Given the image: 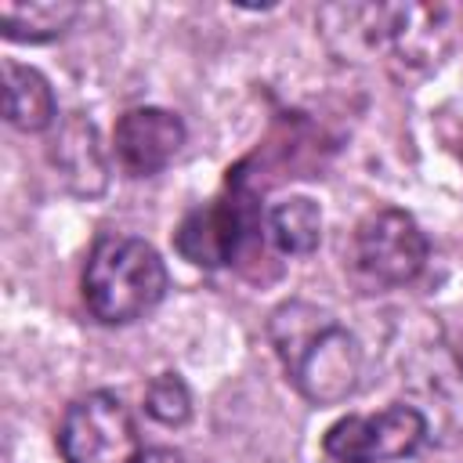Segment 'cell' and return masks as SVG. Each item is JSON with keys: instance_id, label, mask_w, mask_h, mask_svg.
Returning a JSON list of instances; mask_svg holds the SVG:
<instances>
[{"instance_id": "8fae6325", "label": "cell", "mask_w": 463, "mask_h": 463, "mask_svg": "<svg viewBox=\"0 0 463 463\" xmlns=\"http://www.w3.org/2000/svg\"><path fill=\"white\" fill-rule=\"evenodd\" d=\"M268 239L282 253H311L322 239V210L307 195L282 199L268 210Z\"/></svg>"}, {"instance_id": "3957f363", "label": "cell", "mask_w": 463, "mask_h": 463, "mask_svg": "<svg viewBox=\"0 0 463 463\" xmlns=\"http://www.w3.org/2000/svg\"><path fill=\"white\" fill-rule=\"evenodd\" d=\"M445 7H326L322 29L329 43L344 54H376L383 47L394 51L398 61L427 58L434 40L441 36Z\"/></svg>"}, {"instance_id": "52a82bcc", "label": "cell", "mask_w": 463, "mask_h": 463, "mask_svg": "<svg viewBox=\"0 0 463 463\" xmlns=\"http://www.w3.org/2000/svg\"><path fill=\"white\" fill-rule=\"evenodd\" d=\"M184 145V123L166 109H130L112 134L116 163L130 177L159 174Z\"/></svg>"}, {"instance_id": "6da1fadb", "label": "cell", "mask_w": 463, "mask_h": 463, "mask_svg": "<svg viewBox=\"0 0 463 463\" xmlns=\"http://www.w3.org/2000/svg\"><path fill=\"white\" fill-rule=\"evenodd\" d=\"M268 340L286 380L311 405H336L358 387L362 347L326 307L307 300L279 304L268 318Z\"/></svg>"}, {"instance_id": "277c9868", "label": "cell", "mask_w": 463, "mask_h": 463, "mask_svg": "<svg viewBox=\"0 0 463 463\" xmlns=\"http://www.w3.org/2000/svg\"><path fill=\"white\" fill-rule=\"evenodd\" d=\"M58 449L65 463H137L141 438L130 409L109 394L94 391L72 402L58 427Z\"/></svg>"}, {"instance_id": "5bb4252c", "label": "cell", "mask_w": 463, "mask_h": 463, "mask_svg": "<svg viewBox=\"0 0 463 463\" xmlns=\"http://www.w3.org/2000/svg\"><path fill=\"white\" fill-rule=\"evenodd\" d=\"M137 463H181V456L174 449H148V452H141Z\"/></svg>"}, {"instance_id": "5b68a950", "label": "cell", "mask_w": 463, "mask_h": 463, "mask_svg": "<svg viewBox=\"0 0 463 463\" xmlns=\"http://www.w3.org/2000/svg\"><path fill=\"white\" fill-rule=\"evenodd\" d=\"M354 271L373 286H405L423 271L427 239L420 224L402 210H373L351 242Z\"/></svg>"}, {"instance_id": "30bf717a", "label": "cell", "mask_w": 463, "mask_h": 463, "mask_svg": "<svg viewBox=\"0 0 463 463\" xmlns=\"http://www.w3.org/2000/svg\"><path fill=\"white\" fill-rule=\"evenodd\" d=\"M80 14L76 4L69 0H0V29L7 40H25V43H43L61 36L72 18Z\"/></svg>"}, {"instance_id": "9c48e42d", "label": "cell", "mask_w": 463, "mask_h": 463, "mask_svg": "<svg viewBox=\"0 0 463 463\" xmlns=\"http://www.w3.org/2000/svg\"><path fill=\"white\" fill-rule=\"evenodd\" d=\"M54 90L51 83L18 61H4V116L18 130H47L54 123Z\"/></svg>"}, {"instance_id": "7c38bea8", "label": "cell", "mask_w": 463, "mask_h": 463, "mask_svg": "<svg viewBox=\"0 0 463 463\" xmlns=\"http://www.w3.org/2000/svg\"><path fill=\"white\" fill-rule=\"evenodd\" d=\"M54 163L65 170V177L76 184V192H98L105 181V163L94 145V127L90 123H69L58 130L54 141Z\"/></svg>"}, {"instance_id": "ba28073f", "label": "cell", "mask_w": 463, "mask_h": 463, "mask_svg": "<svg viewBox=\"0 0 463 463\" xmlns=\"http://www.w3.org/2000/svg\"><path fill=\"white\" fill-rule=\"evenodd\" d=\"M250 228H253V217H250V206L242 195L213 199L210 206H199L195 213L184 217V224L177 232V250L192 264L221 268L239 253Z\"/></svg>"}, {"instance_id": "7a4b0ae2", "label": "cell", "mask_w": 463, "mask_h": 463, "mask_svg": "<svg viewBox=\"0 0 463 463\" xmlns=\"http://www.w3.org/2000/svg\"><path fill=\"white\" fill-rule=\"evenodd\" d=\"M166 293V268L145 239L109 235L83 271V300L98 322L123 326L152 311Z\"/></svg>"}, {"instance_id": "8992f818", "label": "cell", "mask_w": 463, "mask_h": 463, "mask_svg": "<svg viewBox=\"0 0 463 463\" xmlns=\"http://www.w3.org/2000/svg\"><path fill=\"white\" fill-rule=\"evenodd\" d=\"M427 420L412 405H387L373 416H344L329 427L322 449L333 463H387L420 449Z\"/></svg>"}, {"instance_id": "4fadbf2b", "label": "cell", "mask_w": 463, "mask_h": 463, "mask_svg": "<svg viewBox=\"0 0 463 463\" xmlns=\"http://www.w3.org/2000/svg\"><path fill=\"white\" fill-rule=\"evenodd\" d=\"M145 409H148L152 420H159L166 427H177L192 412V394H188V387L177 373H159L145 387Z\"/></svg>"}]
</instances>
